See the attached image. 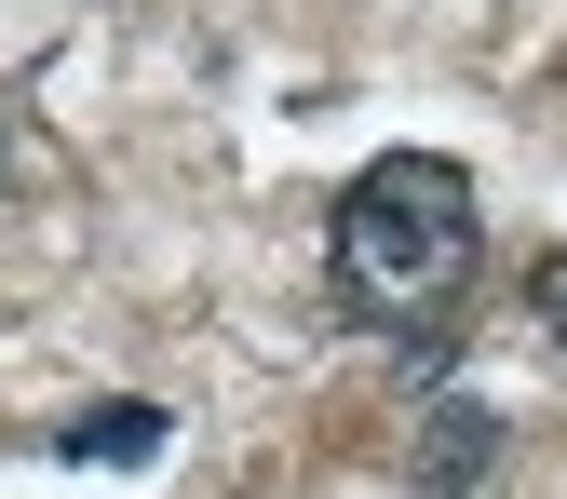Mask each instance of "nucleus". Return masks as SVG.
I'll list each match as a JSON object with an SVG mask.
<instances>
[{"mask_svg":"<svg viewBox=\"0 0 567 499\" xmlns=\"http://www.w3.org/2000/svg\"><path fill=\"white\" fill-rule=\"evenodd\" d=\"M460 270H473V176L446 149H392L338 189V298L365 324L460 298Z\"/></svg>","mask_w":567,"mask_h":499,"instance_id":"obj_1","label":"nucleus"},{"mask_svg":"<svg viewBox=\"0 0 567 499\" xmlns=\"http://www.w3.org/2000/svg\"><path fill=\"white\" fill-rule=\"evenodd\" d=\"M405 472L433 486V499L486 486V472H501V405H473V392H446L433 418H419V446H405Z\"/></svg>","mask_w":567,"mask_h":499,"instance_id":"obj_2","label":"nucleus"},{"mask_svg":"<svg viewBox=\"0 0 567 499\" xmlns=\"http://www.w3.org/2000/svg\"><path fill=\"white\" fill-rule=\"evenodd\" d=\"M540 324H554V351H567V257H540Z\"/></svg>","mask_w":567,"mask_h":499,"instance_id":"obj_4","label":"nucleus"},{"mask_svg":"<svg viewBox=\"0 0 567 499\" xmlns=\"http://www.w3.org/2000/svg\"><path fill=\"white\" fill-rule=\"evenodd\" d=\"M163 433H176V418L122 392V405H82V418H68V433H54V446H68V459H82V472H150V459H163Z\"/></svg>","mask_w":567,"mask_h":499,"instance_id":"obj_3","label":"nucleus"},{"mask_svg":"<svg viewBox=\"0 0 567 499\" xmlns=\"http://www.w3.org/2000/svg\"><path fill=\"white\" fill-rule=\"evenodd\" d=\"M0 135H14V108H0Z\"/></svg>","mask_w":567,"mask_h":499,"instance_id":"obj_5","label":"nucleus"}]
</instances>
